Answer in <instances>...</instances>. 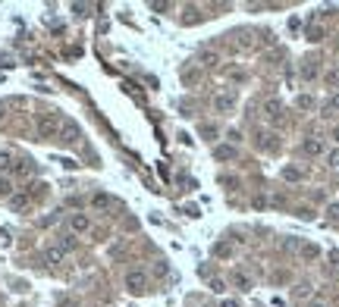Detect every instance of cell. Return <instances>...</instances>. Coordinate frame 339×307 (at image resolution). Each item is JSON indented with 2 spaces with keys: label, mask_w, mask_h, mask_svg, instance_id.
<instances>
[{
  "label": "cell",
  "mask_w": 339,
  "mask_h": 307,
  "mask_svg": "<svg viewBox=\"0 0 339 307\" xmlns=\"http://www.w3.org/2000/svg\"><path fill=\"white\" fill-rule=\"evenodd\" d=\"M302 151L308 154V157H320V154H324V141H320V138H305Z\"/></svg>",
  "instance_id": "52a82bcc"
},
{
  "label": "cell",
  "mask_w": 339,
  "mask_h": 307,
  "mask_svg": "<svg viewBox=\"0 0 339 307\" xmlns=\"http://www.w3.org/2000/svg\"><path fill=\"white\" fill-rule=\"evenodd\" d=\"M13 173H19V176H29V173H32V166L25 163V160H19V163H13Z\"/></svg>",
  "instance_id": "9a60e30c"
},
{
  "label": "cell",
  "mask_w": 339,
  "mask_h": 307,
  "mask_svg": "<svg viewBox=\"0 0 339 307\" xmlns=\"http://www.w3.org/2000/svg\"><path fill=\"white\" fill-rule=\"evenodd\" d=\"M214 157H217V160H236V157H239V151H236L233 144H217V148H214Z\"/></svg>",
  "instance_id": "ba28073f"
},
{
  "label": "cell",
  "mask_w": 339,
  "mask_h": 307,
  "mask_svg": "<svg viewBox=\"0 0 339 307\" xmlns=\"http://www.w3.org/2000/svg\"><path fill=\"white\" fill-rule=\"evenodd\" d=\"M327 82H330V85H339V69H330V72H327Z\"/></svg>",
  "instance_id": "44dd1931"
},
{
  "label": "cell",
  "mask_w": 339,
  "mask_h": 307,
  "mask_svg": "<svg viewBox=\"0 0 339 307\" xmlns=\"http://www.w3.org/2000/svg\"><path fill=\"white\" fill-rule=\"evenodd\" d=\"M60 138H63V141H69V144H72V141H79V125H75L72 119H63V123H60Z\"/></svg>",
  "instance_id": "5b68a950"
},
{
  "label": "cell",
  "mask_w": 339,
  "mask_h": 307,
  "mask_svg": "<svg viewBox=\"0 0 339 307\" xmlns=\"http://www.w3.org/2000/svg\"><path fill=\"white\" fill-rule=\"evenodd\" d=\"M302 75H305V79H314V75H317V69H314V66L308 63V66H305V72H302Z\"/></svg>",
  "instance_id": "cb8c5ba5"
},
{
  "label": "cell",
  "mask_w": 339,
  "mask_h": 307,
  "mask_svg": "<svg viewBox=\"0 0 339 307\" xmlns=\"http://www.w3.org/2000/svg\"><path fill=\"white\" fill-rule=\"evenodd\" d=\"M63 260H66V251L60 248V245H50V248H44V263H50V267H60Z\"/></svg>",
  "instance_id": "277c9868"
},
{
  "label": "cell",
  "mask_w": 339,
  "mask_h": 307,
  "mask_svg": "<svg viewBox=\"0 0 339 307\" xmlns=\"http://www.w3.org/2000/svg\"><path fill=\"white\" fill-rule=\"evenodd\" d=\"M327 216H330V219H339V204H330V207H327Z\"/></svg>",
  "instance_id": "ffe728a7"
},
{
  "label": "cell",
  "mask_w": 339,
  "mask_h": 307,
  "mask_svg": "<svg viewBox=\"0 0 339 307\" xmlns=\"http://www.w3.org/2000/svg\"><path fill=\"white\" fill-rule=\"evenodd\" d=\"M110 204H113L110 194H95V198H91V207H98V210H107Z\"/></svg>",
  "instance_id": "30bf717a"
},
{
  "label": "cell",
  "mask_w": 339,
  "mask_h": 307,
  "mask_svg": "<svg viewBox=\"0 0 339 307\" xmlns=\"http://www.w3.org/2000/svg\"><path fill=\"white\" fill-rule=\"evenodd\" d=\"M236 285H239V288H248L251 279H248V276H236Z\"/></svg>",
  "instance_id": "7402d4cb"
},
{
  "label": "cell",
  "mask_w": 339,
  "mask_h": 307,
  "mask_svg": "<svg viewBox=\"0 0 339 307\" xmlns=\"http://www.w3.org/2000/svg\"><path fill=\"white\" fill-rule=\"evenodd\" d=\"M333 141H336V144H339V129H333Z\"/></svg>",
  "instance_id": "4316f807"
},
{
  "label": "cell",
  "mask_w": 339,
  "mask_h": 307,
  "mask_svg": "<svg viewBox=\"0 0 339 307\" xmlns=\"http://www.w3.org/2000/svg\"><path fill=\"white\" fill-rule=\"evenodd\" d=\"M10 169H13V157L0 151V173H10Z\"/></svg>",
  "instance_id": "4fadbf2b"
},
{
  "label": "cell",
  "mask_w": 339,
  "mask_h": 307,
  "mask_svg": "<svg viewBox=\"0 0 339 307\" xmlns=\"http://www.w3.org/2000/svg\"><path fill=\"white\" fill-rule=\"evenodd\" d=\"M302 257L305 260H317L320 257V248H317V245H302Z\"/></svg>",
  "instance_id": "8fae6325"
},
{
  "label": "cell",
  "mask_w": 339,
  "mask_h": 307,
  "mask_svg": "<svg viewBox=\"0 0 339 307\" xmlns=\"http://www.w3.org/2000/svg\"><path fill=\"white\" fill-rule=\"evenodd\" d=\"M267 110H270V116H273V119L283 116V113H279V110H283V107H279V100H267Z\"/></svg>",
  "instance_id": "2e32d148"
},
{
  "label": "cell",
  "mask_w": 339,
  "mask_h": 307,
  "mask_svg": "<svg viewBox=\"0 0 339 307\" xmlns=\"http://www.w3.org/2000/svg\"><path fill=\"white\" fill-rule=\"evenodd\" d=\"M311 307H327V304H324V301H314V304H311Z\"/></svg>",
  "instance_id": "83f0119b"
},
{
  "label": "cell",
  "mask_w": 339,
  "mask_h": 307,
  "mask_svg": "<svg viewBox=\"0 0 339 307\" xmlns=\"http://www.w3.org/2000/svg\"><path fill=\"white\" fill-rule=\"evenodd\" d=\"M0 194H13V185H10V179H0Z\"/></svg>",
  "instance_id": "d6986e66"
},
{
  "label": "cell",
  "mask_w": 339,
  "mask_h": 307,
  "mask_svg": "<svg viewBox=\"0 0 339 307\" xmlns=\"http://www.w3.org/2000/svg\"><path fill=\"white\" fill-rule=\"evenodd\" d=\"M214 254H217V257H233V245L230 242H220L217 248H214Z\"/></svg>",
  "instance_id": "7c38bea8"
},
{
  "label": "cell",
  "mask_w": 339,
  "mask_h": 307,
  "mask_svg": "<svg viewBox=\"0 0 339 307\" xmlns=\"http://www.w3.org/2000/svg\"><path fill=\"white\" fill-rule=\"evenodd\" d=\"M283 176H286V179H289V182H299V179H302V173H299V169H292V166H289V169H286V173H283Z\"/></svg>",
  "instance_id": "ac0fdd59"
},
{
  "label": "cell",
  "mask_w": 339,
  "mask_h": 307,
  "mask_svg": "<svg viewBox=\"0 0 339 307\" xmlns=\"http://www.w3.org/2000/svg\"><path fill=\"white\" fill-rule=\"evenodd\" d=\"M295 104H299L302 110H311V107H314V97H311V94H302L299 100H295Z\"/></svg>",
  "instance_id": "5bb4252c"
},
{
  "label": "cell",
  "mask_w": 339,
  "mask_h": 307,
  "mask_svg": "<svg viewBox=\"0 0 339 307\" xmlns=\"http://www.w3.org/2000/svg\"><path fill=\"white\" fill-rule=\"evenodd\" d=\"M327 113H339V94H333L327 100Z\"/></svg>",
  "instance_id": "e0dca14e"
},
{
  "label": "cell",
  "mask_w": 339,
  "mask_h": 307,
  "mask_svg": "<svg viewBox=\"0 0 339 307\" xmlns=\"http://www.w3.org/2000/svg\"><path fill=\"white\" fill-rule=\"evenodd\" d=\"M60 123L63 119L57 113H41L38 116V135L41 138H57V135H60Z\"/></svg>",
  "instance_id": "6da1fadb"
},
{
  "label": "cell",
  "mask_w": 339,
  "mask_h": 307,
  "mask_svg": "<svg viewBox=\"0 0 339 307\" xmlns=\"http://www.w3.org/2000/svg\"><path fill=\"white\" fill-rule=\"evenodd\" d=\"M32 204V194L29 191H19V194H10V207L13 210H25Z\"/></svg>",
  "instance_id": "9c48e42d"
},
{
  "label": "cell",
  "mask_w": 339,
  "mask_h": 307,
  "mask_svg": "<svg viewBox=\"0 0 339 307\" xmlns=\"http://www.w3.org/2000/svg\"><path fill=\"white\" fill-rule=\"evenodd\" d=\"M145 285H148V279H145V273L141 270H129L126 273V288H129V292H145Z\"/></svg>",
  "instance_id": "7a4b0ae2"
},
{
  "label": "cell",
  "mask_w": 339,
  "mask_h": 307,
  "mask_svg": "<svg viewBox=\"0 0 339 307\" xmlns=\"http://www.w3.org/2000/svg\"><path fill=\"white\" fill-rule=\"evenodd\" d=\"M69 229H72V232H88L91 219L85 216V213H72V216H69Z\"/></svg>",
  "instance_id": "8992f818"
},
{
  "label": "cell",
  "mask_w": 339,
  "mask_h": 307,
  "mask_svg": "<svg viewBox=\"0 0 339 307\" xmlns=\"http://www.w3.org/2000/svg\"><path fill=\"white\" fill-rule=\"evenodd\" d=\"M320 35H324L320 29H311V31H308V38H311V41H320Z\"/></svg>",
  "instance_id": "d4e9b609"
},
{
  "label": "cell",
  "mask_w": 339,
  "mask_h": 307,
  "mask_svg": "<svg viewBox=\"0 0 339 307\" xmlns=\"http://www.w3.org/2000/svg\"><path fill=\"white\" fill-rule=\"evenodd\" d=\"M220 307H239V304H236V301H223V304H220Z\"/></svg>",
  "instance_id": "484cf974"
},
{
  "label": "cell",
  "mask_w": 339,
  "mask_h": 307,
  "mask_svg": "<svg viewBox=\"0 0 339 307\" xmlns=\"http://www.w3.org/2000/svg\"><path fill=\"white\" fill-rule=\"evenodd\" d=\"M233 107H236V94H233V91H223V94L214 97V110H217V113H230Z\"/></svg>",
  "instance_id": "3957f363"
},
{
  "label": "cell",
  "mask_w": 339,
  "mask_h": 307,
  "mask_svg": "<svg viewBox=\"0 0 339 307\" xmlns=\"http://www.w3.org/2000/svg\"><path fill=\"white\" fill-rule=\"evenodd\" d=\"M327 160H330V166H336V169H339V151H330V157H327Z\"/></svg>",
  "instance_id": "603a6c76"
}]
</instances>
